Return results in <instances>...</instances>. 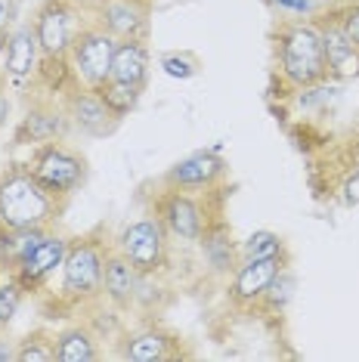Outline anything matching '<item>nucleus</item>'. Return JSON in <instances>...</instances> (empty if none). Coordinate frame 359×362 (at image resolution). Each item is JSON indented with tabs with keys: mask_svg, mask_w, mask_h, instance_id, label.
Listing matches in <instances>:
<instances>
[{
	"mask_svg": "<svg viewBox=\"0 0 359 362\" xmlns=\"http://www.w3.org/2000/svg\"><path fill=\"white\" fill-rule=\"evenodd\" d=\"M25 168L31 170V177L37 180L56 202L69 204L87 183V158L81 152H75L71 146H65L62 139H50L31 149Z\"/></svg>",
	"mask_w": 359,
	"mask_h": 362,
	"instance_id": "3",
	"label": "nucleus"
},
{
	"mask_svg": "<svg viewBox=\"0 0 359 362\" xmlns=\"http://www.w3.org/2000/svg\"><path fill=\"white\" fill-rule=\"evenodd\" d=\"M22 303H25V288L16 282L13 273H6V279L0 282V332H6V328L13 325Z\"/></svg>",
	"mask_w": 359,
	"mask_h": 362,
	"instance_id": "26",
	"label": "nucleus"
},
{
	"mask_svg": "<svg viewBox=\"0 0 359 362\" xmlns=\"http://www.w3.org/2000/svg\"><path fill=\"white\" fill-rule=\"evenodd\" d=\"M16 362H56V334L44 328L25 334L16 344Z\"/></svg>",
	"mask_w": 359,
	"mask_h": 362,
	"instance_id": "24",
	"label": "nucleus"
},
{
	"mask_svg": "<svg viewBox=\"0 0 359 362\" xmlns=\"http://www.w3.org/2000/svg\"><path fill=\"white\" fill-rule=\"evenodd\" d=\"M115 248L140 276H155L167 267V229L158 223V217L134 220L118 233Z\"/></svg>",
	"mask_w": 359,
	"mask_h": 362,
	"instance_id": "8",
	"label": "nucleus"
},
{
	"mask_svg": "<svg viewBox=\"0 0 359 362\" xmlns=\"http://www.w3.org/2000/svg\"><path fill=\"white\" fill-rule=\"evenodd\" d=\"M47 233H50V229H44V226H35V229H6V226H0V269H4V273H13V269L37 248L40 238H44Z\"/></svg>",
	"mask_w": 359,
	"mask_h": 362,
	"instance_id": "22",
	"label": "nucleus"
},
{
	"mask_svg": "<svg viewBox=\"0 0 359 362\" xmlns=\"http://www.w3.org/2000/svg\"><path fill=\"white\" fill-rule=\"evenodd\" d=\"M100 353V337L87 325H69L56 332V362H96Z\"/></svg>",
	"mask_w": 359,
	"mask_h": 362,
	"instance_id": "21",
	"label": "nucleus"
},
{
	"mask_svg": "<svg viewBox=\"0 0 359 362\" xmlns=\"http://www.w3.org/2000/svg\"><path fill=\"white\" fill-rule=\"evenodd\" d=\"M269 4L285 16H295V19H313V16H319L331 0H269Z\"/></svg>",
	"mask_w": 359,
	"mask_h": 362,
	"instance_id": "30",
	"label": "nucleus"
},
{
	"mask_svg": "<svg viewBox=\"0 0 359 362\" xmlns=\"http://www.w3.org/2000/svg\"><path fill=\"white\" fill-rule=\"evenodd\" d=\"M152 217H158V223L167 229V235L183 238V242H199L208 223L214 220V214L208 211L205 195H192L183 189L165 186L152 199Z\"/></svg>",
	"mask_w": 359,
	"mask_h": 362,
	"instance_id": "5",
	"label": "nucleus"
},
{
	"mask_svg": "<svg viewBox=\"0 0 359 362\" xmlns=\"http://www.w3.org/2000/svg\"><path fill=\"white\" fill-rule=\"evenodd\" d=\"M10 112H13V105H10V96H6L4 90H0V127H4L6 121H10Z\"/></svg>",
	"mask_w": 359,
	"mask_h": 362,
	"instance_id": "31",
	"label": "nucleus"
},
{
	"mask_svg": "<svg viewBox=\"0 0 359 362\" xmlns=\"http://www.w3.org/2000/svg\"><path fill=\"white\" fill-rule=\"evenodd\" d=\"M118 40L109 35L102 25H84L78 31L75 44L69 50V65L78 84L90 90H100L112 75V56H115Z\"/></svg>",
	"mask_w": 359,
	"mask_h": 362,
	"instance_id": "7",
	"label": "nucleus"
},
{
	"mask_svg": "<svg viewBox=\"0 0 359 362\" xmlns=\"http://www.w3.org/2000/svg\"><path fill=\"white\" fill-rule=\"evenodd\" d=\"M226 174H230V164L220 155V143H217L211 149H199L186 155V158H180L177 164H170L165 177H161V186L183 189V192L192 195H211L226 180Z\"/></svg>",
	"mask_w": 359,
	"mask_h": 362,
	"instance_id": "9",
	"label": "nucleus"
},
{
	"mask_svg": "<svg viewBox=\"0 0 359 362\" xmlns=\"http://www.w3.org/2000/svg\"><path fill=\"white\" fill-rule=\"evenodd\" d=\"M288 267V254H273V257H251L239 260L230 282V300L235 307H254L266 294L269 282Z\"/></svg>",
	"mask_w": 359,
	"mask_h": 362,
	"instance_id": "12",
	"label": "nucleus"
},
{
	"mask_svg": "<svg viewBox=\"0 0 359 362\" xmlns=\"http://www.w3.org/2000/svg\"><path fill=\"white\" fill-rule=\"evenodd\" d=\"M149 71H152V53L146 47V40H118L109 78L124 81V84L134 87H146L149 84Z\"/></svg>",
	"mask_w": 359,
	"mask_h": 362,
	"instance_id": "19",
	"label": "nucleus"
},
{
	"mask_svg": "<svg viewBox=\"0 0 359 362\" xmlns=\"http://www.w3.org/2000/svg\"><path fill=\"white\" fill-rule=\"evenodd\" d=\"M273 56H276V71H279V78L295 90L319 87L329 81L322 35L313 19L279 22V28H276V35H273Z\"/></svg>",
	"mask_w": 359,
	"mask_h": 362,
	"instance_id": "1",
	"label": "nucleus"
},
{
	"mask_svg": "<svg viewBox=\"0 0 359 362\" xmlns=\"http://www.w3.org/2000/svg\"><path fill=\"white\" fill-rule=\"evenodd\" d=\"M69 242H71V238L62 235V233H56V226H53L50 233L40 238L37 248L13 269L16 282L25 288V294H37L40 288H44L56 273H59L65 254H69Z\"/></svg>",
	"mask_w": 359,
	"mask_h": 362,
	"instance_id": "11",
	"label": "nucleus"
},
{
	"mask_svg": "<svg viewBox=\"0 0 359 362\" xmlns=\"http://www.w3.org/2000/svg\"><path fill=\"white\" fill-rule=\"evenodd\" d=\"M329 16L338 22V28L359 47V0H331Z\"/></svg>",
	"mask_w": 359,
	"mask_h": 362,
	"instance_id": "28",
	"label": "nucleus"
},
{
	"mask_svg": "<svg viewBox=\"0 0 359 362\" xmlns=\"http://www.w3.org/2000/svg\"><path fill=\"white\" fill-rule=\"evenodd\" d=\"M136 288H140V273L130 267V260L118 248L105 251V267H102V294L109 303L118 310H127L136 303Z\"/></svg>",
	"mask_w": 359,
	"mask_h": 362,
	"instance_id": "17",
	"label": "nucleus"
},
{
	"mask_svg": "<svg viewBox=\"0 0 359 362\" xmlns=\"http://www.w3.org/2000/svg\"><path fill=\"white\" fill-rule=\"evenodd\" d=\"M96 25L115 40H149V0H96Z\"/></svg>",
	"mask_w": 359,
	"mask_h": 362,
	"instance_id": "13",
	"label": "nucleus"
},
{
	"mask_svg": "<svg viewBox=\"0 0 359 362\" xmlns=\"http://www.w3.org/2000/svg\"><path fill=\"white\" fill-rule=\"evenodd\" d=\"M0 362H16V347L0 337Z\"/></svg>",
	"mask_w": 359,
	"mask_h": 362,
	"instance_id": "32",
	"label": "nucleus"
},
{
	"mask_svg": "<svg viewBox=\"0 0 359 362\" xmlns=\"http://www.w3.org/2000/svg\"><path fill=\"white\" fill-rule=\"evenodd\" d=\"M316 28L322 35V50H325V65H329V78L334 81H359V47L350 40L338 22L329 16V6L313 16Z\"/></svg>",
	"mask_w": 359,
	"mask_h": 362,
	"instance_id": "14",
	"label": "nucleus"
},
{
	"mask_svg": "<svg viewBox=\"0 0 359 362\" xmlns=\"http://www.w3.org/2000/svg\"><path fill=\"white\" fill-rule=\"evenodd\" d=\"M199 245H201V254H205V260L211 263L214 273H235V267H239V245L233 242L230 226L220 217H214L208 223V229L199 238Z\"/></svg>",
	"mask_w": 359,
	"mask_h": 362,
	"instance_id": "20",
	"label": "nucleus"
},
{
	"mask_svg": "<svg viewBox=\"0 0 359 362\" xmlns=\"http://www.w3.org/2000/svg\"><path fill=\"white\" fill-rule=\"evenodd\" d=\"M295 288H298V282H295V273H291L288 267L282 269L279 276L269 282V288H266V294L260 298V303H266L269 310H285V303H288L291 298H295Z\"/></svg>",
	"mask_w": 359,
	"mask_h": 362,
	"instance_id": "29",
	"label": "nucleus"
},
{
	"mask_svg": "<svg viewBox=\"0 0 359 362\" xmlns=\"http://www.w3.org/2000/svg\"><path fill=\"white\" fill-rule=\"evenodd\" d=\"M96 93L102 96V103L109 105V112L115 115L118 121H124L130 112H136V105H140L146 87H134V84H124V81L109 78L100 90H96Z\"/></svg>",
	"mask_w": 359,
	"mask_h": 362,
	"instance_id": "23",
	"label": "nucleus"
},
{
	"mask_svg": "<svg viewBox=\"0 0 359 362\" xmlns=\"http://www.w3.org/2000/svg\"><path fill=\"white\" fill-rule=\"evenodd\" d=\"M37 65H40V47H37L35 28H31V22H28V25H19L6 37L4 71L16 84H25L31 75H37Z\"/></svg>",
	"mask_w": 359,
	"mask_h": 362,
	"instance_id": "18",
	"label": "nucleus"
},
{
	"mask_svg": "<svg viewBox=\"0 0 359 362\" xmlns=\"http://www.w3.org/2000/svg\"><path fill=\"white\" fill-rule=\"evenodd\" d=\"M273 254H288V245L279 233L273 229H254L245 242L239 245V260H251V257H273Z\"/></svg>",
	"mask_w": 359,
	"mask_h": 362,
	"instance_id": "25",
	"label": "nucleus"
},
{
	"mask_svg": "<svg viewBox=\"0 0 359 362\" xmlns=\"http://www.w3.org/2000/svg\"><path fill=\"white\" fill-rule=\"evenodd\" d=\"M65 204L56 202L31 177L25 164H10L0 170V226L6 229H53L59 223Z\"/></svg>",
	"mask_w": 359,
	"mask_h": 362,
	"instance_id": "2",
	"label": "nucleus"
},
{
	"mask_svg": "<svg viewBox=\"0 0 359 362\" xmlns=\"http://www.w3.org/2000/svg\"><path fill=\"white\" fill-rule=\"evenodd\" d=\"M158 65H161V71H165L167 78H174V81H189L199 75V69H201V62H199V56H192V53H161L158 56Z\"/></svg>",
	"mask_w": 359,
	"mask_h": 362,
	"instance_id": "27",
	"label": "nucleus"
},
{
	"mask_svg": "<svg viewBox=\"0 0 359 362\" xmlns=\"http://www.w3.org/2000/svg\"><path fill=\"white\" fill-rule=\"evenodd\" d=\"M118 356L127 362H167L180 356V341L161 325H143L124 334Z\"/></svg>",
	"mask_w": 359,
	"mask_h": 362,
	"instance_id": "16",
	"label": "nucleus"
},
{
	"mask_svg": "<svg viewBox=\"0 0 359 362\" xmlns=\"http://www.w3.org/2000/svg\"><path fill=\"white\" fill-rule=\"evenodd\" d=\"M31 28L40 47V59H65L84 22L71 0H44L31 19Z\"/></svg>",
	"mask_w": 359,
	"mask_h": 362,
	"instance_id": "6",
	"label": "nucleus"
},
{
	"mask_svg": "<svg viewBox=\"0 0 359 362\" xmlns=\"http://www.w3.org/2000/svg\"><path fill=\"white\" fill-rule=\"evenodd\" d=\"M71 130L65 105H53V103H35L28 105L25 118L19 121L13 134V146H40L50 143V139H65V134Z\"/></svg>",
	"mask_w": 359,
	"mask_h": 362,
	"instance_id": "15",
	"label": "nucleus"
},
{
	"mask_svg": "<svg viewBox=\"0 0 359 362\" xmlns=\"http://www.w3.org/2000/svg\"><path fill=\"white\" fill-rule=\"evenodd\" d=\"M65 115H69V124L71 130H78L81 136H93V139H102V136H112L118 130L121 121L109 112V105L102 103V96L96 90H90L84 84H71L65 90Z\"/></svg>",
	"mask_w": 359,
	"mask_h": 362,
	"instance_id": "10",
	"label": "nucleus"
},
{
	"mask_svg": "<svg viewBox=\"0 0 359 362\" xmlns=\"http://www.w3.org/2000/svg\"><path fill=\"white\" fill-rule=\"evenodd\" d=\"M105 242L100 235H81L69 242V254L62 260L59 298L69 303H90L102 298V267H105Z\"/></svg>",
	"mask_w": 359,
	"mask_h": 362,
	"instance_id": "4",
	"label": "nucleus"
},
{
	"mask_svg": "<svg viewBox=\"0 0 359 362\" xmlns=\"http://www.w3.org/2000/svg\"><path fill=\"white\" fill-rule=\"evenodd\" d=\"M4 16H6V4H0V28H4Z\"/></svg>",
	"mask_w": 359,
	"mask_h": 362,
	"instance_id": "33",
	"label": "nucleus"
}]
</instances>
